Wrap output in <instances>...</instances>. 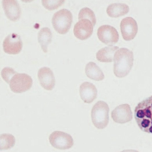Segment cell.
<instances>
[{
	"label": "cell",
	"mask_w": 152,
	"mask_h": 152,
	"mask_svg": "<svg viewBox=\"0 0 152 152\" xmlns=\"http://www.w3.org/2000/svg\"><path fill=\"white\" fill-rule=\"evenodd\" d=\"M2 4L5 15L9 19L15 21L19 18L21 10L17 1L3 0L2 1Z\"/></svg>",
	"instance_id": "cell-13"
},
{
	"label": "cell",
	"mask_w": 152,
	"mask_h": 152,
	"mask_svg": "<svg viewBox=\"0 0 152 152\" xmlns=\"http://www.w3.org/2000/svg\"><path fill=\"white\" fill-rule=\"evenodd\" d=\"M33 80L31 77L25 73H16L9 82L10 88L13 92L20 93L25 92L31 87Z\"/></svg>",
	"instance_id": "cell-5"
},
{
	"label": "cell",
	"mask_w": 152,
	"mask_h": 152,
	"mask_svg": "<svg viewBox=\"0 0 152 152\" xmlns=\"http://www.w3.org/2000/svg\"><path fill=\"white\" fill-rule=\"evenodd\" d=\"M49 142L54 148L60 150L68 149L74 145V141L71 135L66 132L55 131L49 136Z\"/></svg>",
	"instance_id": "cell-6"
},
{
	"label": "cell",
	"mask_w": 152,
	"mask_h": 152,
	"mask_svg": "<svg viewBox=\"0 0 152 152\" xmlns=\"http://www.w3.org/2000/svg\"><path fill=\"white\" fill-rule=\"evenodd\" d=\"M15 142V138L12 134L4 133L0 135L1 151L10 149L13 147Z\"/></svg>",
	"instance_id": "cell-19"
},
{
	"label": "cell",
	"mask_w": 152,
	"mask_h": 152,
	"mask_svg": "<svg viewBox=\"0 0 152 152\" xmlns=\"http://www.w3.org/2000/svg\"><path fill=\"white\" fill-rule=\"evenodd\" d=\"M38 77L41 86L45 89L52 90L55 84V79L53 71L49 68H40L38 72Z\"/></svg>",
	"instance_id": "cell-12"
},
{
	"label": "cell",
	"mask_w": 152,
	"mask_h": 152,
	"mask_svg": "<svg viewBox=\"0 0 152 152\" xmlns=\"http://www.w3.org/2000/svg\"><path fill=\"white\" fill-rule=\"evenodd\" d=\"M52 36L50 29L47 27L41 29L38 33V41L45 53L47 52L48 46L51 41Z\"/></svg>",
	"instance_id": "cell-18"
},
{
	"label": "cell",
	"mask_w": 152,
	"mask_h": 152,
	"mask_svg": "<svg viewBox=\"0 0 152 152\" xmlns=\"http://www.w3.org/2000/svg\"><path fill=\"white\" fill-rule=\"evenodd\" d=\"M118 48V47L112 45L102 48L97 52L96 59L100 62H111L114 59L115 51Z\"/></svg>",
	"instance_id": "cell-15"
},
{
	"label": "cell",
	"mask_w": 152,
	"mask_h": 152,
	"mask_svg": "<svg viewBox=\"0 0 152 152\" xmlns=\"http://www.w3.org/2000/svg\"><path fill=\"white\" fill-rule=\"evenodd\" d=\"M93 26L88 19L80 20L75 25L73 33L77 38L84 40L88 38L92 34Z\"/></svg>",
	"instance_id": "cell-11"
},
{
	"label": "cell",
	"mask_w": 152,
	"mask_h": 152,
	"mask_svg": "<svg viewBox=\"0 0 152 152\" xmlns=\"http://www.w3.org/2000/svg\"><path fill=\"white\" fill-rule=\"evenodd\" d=\"M80 94L83 102L88 104L92 102L97 97V91L93 83L84 82L80 86Z\"/></svg>",
	"instance_id": "cell-14"
},
{
	"label": "cell",
	"mask_w": 152,
	"mask_h": 152,
	"mask_svg": "<svg viewBox=\"0 0 152 152\" xmlns=\"http://www.w3.org/2000/svg\"><path fill=\"white\" fill-rule=\"evenodd\" d=\"M72 15L69 10L63 9L53 15L52 23L53 28L61 34L66 33L69 31L72 22Z\"/></svg>",
	"instance_id": "cell-4"
},
{
	"label": "cell",
	"mask_w": 152,
	"mask_h": 152,
	"mask_svg": "<svg viewBox=\"0 0 152 152\" xmlns=\"http://www.w3.org/2000/svg\"><path fill=\"white\" fill-rule=\"evenodd\" d=\"M120 28L123 39L130 41L135 37L138 31V26L136 21L132 18L126 17L121 21Z\"/></svg>",
	"instance_id": "cell-9"
},
{
	"label": "cell",
	"mask_w": 152,
	"mask_h": 152,
	"mask_svg": "<svg viewBox=\"0 0 152 152\" xmlns=\"http://www.w3.org/2000/svg\"><path fill=\"white\" fill-rule=\"evenodd\" d=\"M133 52L126 48H121L115 53L114 57L113 72L115 75L119 78L126 76L133 65Z\"/></svg>",
	"instance_id": "cell-2"
},
{
	"label": "cell",
	"mask_w": 152,
	"mask_h": 152,
	"mask_svg": "<svg viewBox=\"0 0 152 152\" xmlns=\"http://www.w3.org/2000/svg\"><path fill=\"white\" fill-rule=\"evenodd\" d=\"M82 19H88L91 22L93 26H94L96 22V19L94 13L91 10L86 7L82 9L80 11L78 15L79 20Z\"/></svg>",
	"instance_id": "cell-20"
},
{
	"label": "cell",
	"mask_w": 152,
	"mask_h": 152,
	"mask_svg": "<svg viewBox=\"0 0 152 152\" xmlns=\"http://www.w3.org/2000/svg\"><path fill=\"white\" fill-rule=\"evenodd\" d=\"M64 1V0H42V3L46 9L52 10L61 6Z\"/></svg>",
	"instance_id": "cell-21"
},
{
	"label": "cell",
	"mask_w": 152,
	"mask_h": 152,
	"mask_svg": "<svg viewBox=\"0 0 152 152\" xmlns=\"http://www.w3.org/2000/svg\"><path fill=\"white\" fill-rule=\"evenodd\" d=\"M109 108L104 101H99L93 106L91 111L92 122L97 128L103 129L108 124L109 121Z\"/></svg>",
	"instance_id": "cell-3"
},
{
	"label": "cell",
	"mask_w": 152,
	"mask_h": 152,
	"mask_svg": "<svg viewBox=\"0 0 152 152\" xmlns=\"http://www.w3.org/2000/svg\"><path fill=\"white\" fill-rule=\"evenodd\" d=\"M85 71L87 77L91 79L98 81L103 80L104 78L102 71L94 62H91L86 64Z\"/></svg>",
	"instance_id": "cell-16"
},
{
	"label": "cell",
	"mask_w": 152,
	"mask_h": 152,
	"mask_svg": "<svg viewBox=\"0 0 152 152\" xmlns=\"http://www.w3.org/2000/svg\"><path fill=\"white\" fill-rule=\"evenodd\" d=\"M134 117L142 131L152 134V95L137 104L135 108Z\"/></svg>",
	"instance_id": "cell-1"
},
{
	"label": "cell",
	"mask_w": 152,
	"mask_h": 152,
	"mask_svg": "<svg viewBox=\"0 0 152 152\" xmlns=\"http://www.w3.org/2000/svg\"><path fill=\"white\" fill-rule=\"evenodd\" d=\"M111 116L115 122L123 124L132 120V113L129 105L123 104L117 106L112 111Z\"/></svg>",
	"instance_id": "cell-10"
},
{
	"label": "cell",
	"mask_w": 152,
	"mask_h": 152,
	"mask_svg": "<svg viewBox=\"0 0 152 152\" xmlns=\"http://www.w3.org/2000/svg\"><path fill=\"white\" fill-rule=\"evenodd\" d=\"M97 35L102 42L109 46L116 43L119 40V35L117 30L109 25L100 26L97 30Z\"/></svg>",
	"instance_id": "cell-7"
},
{
	"label": "cell",
	"mask_w": 152,
	"mask_h": 152,
	"mask_svg": "<svg viewBox=\"0 0 152 152\" xmlns=\"http://www.w3.org/2000/svg\"><path fill=\"white\" fill-rule=\"evenodd\" d=\"M4 52L9 54H15L21 51L23 43L20 36L12 33L9 34L4 39L3 42Z\"/></svg>",
	"instance_id": "cell-8"
},
{
	"label": "cell",
	"mask_w": 152,
	"mask_h": 152,
	"mask_svg": "<svg viewBox=\"0 0 152 152\" xmlns=\"http://www.w3.org/2000/svg\"><path fill=\"white\" fill-rule=\"evenodd\" d=\"M120 152H139L138 151L134 150H132V149H127V150H124L122 151H121Z\"/></svg>",
	"instance_id": "cell-23"
},
{
	"label": "cell",
	"mask_w": 152,
	"mask_h": 152,
	"mask_svg": "<svg viewBox=\"0 0 152 152\" xmlns=\"http://www.w3.org/2000/svg\"><path fill=\"white\" fill-rule=\"evenodd\" d=\"M129 7L126 4L121 3H115L109 5L107 9V12L111 17L117 18L128 13Z\"/></svg>",
	"instance_id": "cell-17"
},
{
	"label": "cell",
	"mask_w": 152,
	"mask_h": 152,
	"mask_svg": "<svg viewBox=\"0 0 152 152\" xmlns=\"http://www.w3.org/2000/svg\"><path fill=\"white\" fill-rule=\"evenodd\" d=\"M17 73L12 68L6 67L3 69L1 71V75L3 79L7 83L9 84L12 77Z\"/></svg>",
	"instance_id": "cell-22"
}]
</instances>
